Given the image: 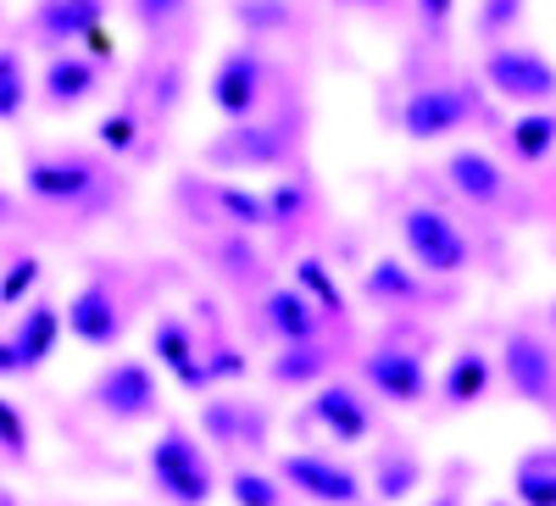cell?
I'll return each instance as SVG.
<instances>
[{"label":"cell","mask_w":556,"mask_h":506,"mask_svg":"<svg viewBox=\"0 0 556 506\" xmlns=\"http://www.w3.org/2000/svg\"><path fill=\"white\" fill-rule=\"evenodd\" d=\"M96 84H101V62L96 56H51V67H45V101L51 106H78L96 96Z\"/></svg>","instance_id":"ac0fdd59"},{"label":"cell","mask_w":556,"mask_h":506,"mask_svg":"<svg viewBox=\"0 0 556 506\" xmlns=\"http://www.w3.org/2000/svg\"><path fill=\"white\" fill-rule=\"evenodd\" d=\"M151 356L167 367L184 390H206L212 384V367L201 362V345H195L190 324H178V317H162V324L151 329Z\"/></svg>","instance_id":"5bb4252c"},{"label":"cell","mask_w":556,"mask_h":506,"mask_svg":"<svg viewBox=\"0 0 556 506\" xmlns=\"http://www.w3.org/2000/svg\"><path fill=\"white\" fill-rule=\"evenodd\" d=\"M484 390H490V356L479 345H462L445 367V384H440L445 406H479Z\"/></svg>","instance_id":"44dd1931"},{"label":"cell","mask_w":556,"mask_h":506,"mask_svg":"<svg viewBox=\"0 0 556 506\" xmlns=\"http://www.w3.org/2000/svg\"><path fill=\"white\" fill-rule=\"evenodd\" d=\"M0 506H17V501H12V490H7V484H0Z\"/></svg>","instance_id":"ab89813d"},{"label":"cell","mask_w":556,"mask_h":506,"mask_svg":"<svg viewBox=\"0 0 556 506\" xmlns=\"http://www.w3.org/2000/svg\"><path fill=\"white\" fill-rule=\"evenodd\" d=\"M295 146V134L290 123H240L235 128V140H223L212 156L217 162H245V167H267V162H285V151Z\"/></svg>","instance_id":"9a60e30c"},{"label":"cell","mask_w":556,"mask_h":506,"mask_svg":"<svg viewBox=\"0 0 556 506\" xmlns=\"http://www.w3.org/2000/svg\"><path fill=\"white\" fill-rule=\"evenodd\" d=\"M17 374H28V367H23V351L12 345V334H7L0 340V379H17Z\"/></svg>","instance_id":"d590c367"},{"label":"cell","mask_w":556,"mask_h":506,"mask_svg":"<svg viewBox=\"0 0 556 506\" xmlns=\"http://www.w3.org/2000/svg\"><path fill=\"white\" fill-rule=\"evenodd\" d=\"M513 495L523 506H556V445H534L513 468Z\"/></svg>","instance_id":"7402d4cb"},{"label":"cell","mask_w":556,"mask_h":506,"mask_svg":"<svg viewBox=\"0 0 556 506\" xmlns=\"http://www.w3.org/2000/svg\"><path fill=\"white\" fill-rule=\"evenodd\" d=\"M401 245H406L412 267L424 273V279H456V273H468V262H473V245L462 235V223L440 206H406Z\"/></svg>","instance_id":"7a4b0ae2"},{"label":"cell","mask_w":556,"mask_h":506,"mask_svg":"<svg viewBox=\"0 0 556 506\" xmlns=\"http://www.w3.org/2000/svg\"><path fill=\"white\" fill-rule=\"evenodd\" d=\"M28 62L17 45H0V123H17L28 106Z\"/></svg>","instance_id":"cb8c5ba5"},{"label":"cell","mask_w":556,"mask_h":506,"mask_svg":"<svg viewBox=\"0 0 556 506\" xmlns=\"http://www.w3.org/2000/svg\"><path fill=\"white\" fill-rule=\"evenodd\" d=\"M301 284H306V290H317V301H323V312H329V317L345 306L340 284L329 279V273H323V262H301Z\"/></svg>","instance_id":"d6a6232c"},{"label":"cell","mask_w":556,"mask_h":506,"mask_svg":"<svg viewBox=\"0 0 556 506\" xmlns=\"http://www.w3.org/2000/svg\"><path fill=\"white\" fill-rule=\"evenodd\" d=\"M12 212H17V206H12V195H7V190H0V228H7V223H12Z\"/></svg>","instance_id":"f35d334b"},{"label":"cell","mask_w":556,"mask_h":506,"mask_svg":"<svg viewBox=\"0 0 556 506\" xmlns=\"http://www.w3.org/2000/svg\"><path fill=\"white\" fill-rule=\"evenodd\" d=\"M201 429H206L217 445H262L267 418H262V412H251L245 401H212V406L201 412Z\"/></svg>","instance_id":"ffe728a7"},{"label":"cell","mask_w":556,"mask_h":506,"mask_svg":"<svg viewBox=\"0 0 556 506\" xmlns=\"http://www.w3.org/2000/svg\"><path fill=\"white\" fill-rule=\"evenodd\" d=\"M312 423L334 445H362L367 434H374V401H367L356 384H323L317 401H312Z\"/></svg>","instance_id":"7c38bea8"},{"label":"cell","mask_w":556,"mask_h":506,"mask_svg":"<svg viewBox=\"0 0 556 506\" xmlns=\"http://www.w3.org/2000/svg\"><path fill=\"white\" fill-rule=\"evenodd\" d=\"M278 479L290 484V495H306L317 506H362V479L334 463V456H317V451H295L278 463Z\"/></svg>","instance_id":"9c48e42d"},{"label":"cell","mask_w":556,"mask_h":506,"mask_svg":"<svg viewBox=\"0 0 556 506\" xmlns=\"http://www.w3.org/2000/svg\"><path fill=\"white\" fill-rule=\"evenodd\" d=\"M451 12H456V0H417V17H424L429 28H445Z\"/></svg>","instance_id":"e575fe53"},{"label":"cell","mask_w":556,"mask_h":506,"mask_svg":"<svg viewBox=\"0 0 556 506\" xmlns=\"http://www.w3.org/2000/svg\"><path fill=\"white\" fill-rule=\"evenodd\" d=\"M329 374V351H323L317 340H301V345H285V356L273 362V379H285V384H312Z\"/></svg>","instance_id":"d4e9b609"},{"label":"cell","mask_w":556,"mask_h":506,"mask_svg":"<svg viewBox=\"0 0 556 506\" xmlns=\"http://www.w3.org/2000/svg\"><path fill=\"white\" fill-rule=\"evenodd\" d=\"M28 418H23V412L7 401V395H0V451H7V456H17V463H23V456H28Z\"/></svg>","instance_id":"4dcf8cb0"},{"label":"cell","mask_w":556,"mask_h":506,"mask_svg":"<svg viewBox=\"0 0 556 506\" xmlns=\"http://www.w3.org/2000/svg\"><path fill=\"white\" fill-rule=\"evenodd\" d=\"M424 506H462V490H456V484H445V490H440L434 501H424Z\"/></svg>","instance_id":"74e56055"},{"label":"cell","mask_w":556,"mask_h":506,"mask_svg":"<svg viewBox=\"0 0 556 506\" xmlns=\"http://www.w3.org/2000/svg\"><path fill=\"white\" fill-rule=\"evenodd\" d=\"M417 290V267H401V262H379L367 273V295L374 301H406Z\"/></svg>","instance_id":"83f0119b"},{"label":"cell","mask_w":556,"mask_h":506,"mask_svg":"<svg viewBox=\"0 0 556 506\" xmlns=\"http://www.w3.org/2000/svg\"><path fill=\"white\" fill-rule=\"evenodd\" d=\"M106 7L101 0H39L34 7V34L51 45H84L89 28H101Z\"/></svg>","instance_id":"2e32d148"},{"label":"cell","mask_w":556,"mask_h":506,"mask_svg":"<svg viewBox=\"0 0 556 506\" xmlns=\"http://www.w3.org/2000/svg\"><path fill=\"white\" fill-rule=\"evenodd\" d=\"M345 7H374V0H345Z\"/></svg>","instance_id":"60d3db41"},{"label":"cell","mask_w":556,"mask_h":506,"mask_svg":"<svg viewBox=\"0 0 556 506\" xmlns=\"http://www.w3.org/2000/svg\"><path fill=\"white\" fill-rule=\"evenodd\" d=\"M34 284H39V256H17V262L7 267V279H0V306L28 301V295H34Z\"/></svg>","instance_id":"f546056e"},{"label":"cell","mask_w":556,"mask_h":506,"mask_svg":"<svg viewBox=\"0 0 556 506\" xmlns=\"http://www.w3.org/2000/svg\"><path fill=\"white\" fill-rule=\"evenodd\" d=\"M445 178H451V190L468 201V206H501L506 190H513V178H506V167L490 156V151H451L445 162Z\"/></svg>","instance_id":"4fadbf2b"},{"label":"cell","mask_w":556,"mask_h":506,"mask_svg":"<svg viewBox=\"0 0 556 506\" xmlns=\"http://www.w3.org/2000/svg\"><path fill=\"white\" fill-rule=\"evenodd\" d=\"M23 184H28V195H39V201L84 206L106 184V167L89 162V156H34L23 167Z\"/></svg>","instance_id":"30bf717a"},{"label":"cell","mask_w":556,"mask_h":506,"mask_svg":"<svg viewBox=\"0 0 556 506\" xmlns=\"http://www.w3.org/2000/svg\"><path fill=\"white\" fill-rule=\"evenodd\" d=\"M62 329H67V312H62V306H51V301H28V306H23L17 329H12V345L23 351V367H28V374L51 362Z\"/></svg>","instance_id":"e0dca14e"},{"label":"cell","mask_w":556,"mask_h":506,"mask_svg":"<svg viewBox=\"0 0 556 506\" xmlns=\"http://www.w3.org/2000/svg\"><path fill=\"white\" fill-rule=\"evenodd\" d=\"M184 12H190V0H134V17H139V28H151V34L173 28Z\"/></svg>","instance_id":"1f68e13d"},{"label":"cell","mask_w":556,"mask_h":506,"mask_svg":"<svg viewBox=\"0 0 556 506\" xmlns=\"http://www.w3.org/2000/svg\"><path fill=\"white\" fill-rule=\"evenodd\" d=\"M84 45H89V56H96V62H106V56H112V34H106V23H101V28H89Z\"/></svg>","instance_id":"8d00e7d4"},{"label":"cell","mask_w":556,"mask_h":506,"mask_svg":"<svg viewBox=\"0 0 556 506\" xmlns=\"http://www.w3.org/2000/svg\"><path fill=\"white\" fill-rule=\"evenodd\" d=\"M67 334L84 340L89 351H112L123 340V306H117L106 279L78 284V295L67 301Z\"/></svg>","instance_id":"8fae6325"},{"label":"cell","mask_w":556,"mask_h":506,"mask_svg":"<svg viewBox=\"0 0 556 506\" xmlns=\"http://www.w3.org/2000/svg\"><path fill=\"white\" fill-rule=\"evenodd\" d=\"M551 151H556V117H551V112H529V117L513 123V156L545 162Z\"/></svg>","instance_id":"484cf974"},{"label":"cell","mask_w":556,"mask_h":506,"mask_svg":"<svg viewBox=\"0 0 556 506\" xmlns=\"http://www.w3.org/2000/svg\"><path fill=\"white\" fill-rule=\"evenodd\" d=\"M484 84L513 106H545V101H556V62L540 56L534 45L501 39L484 51Z\"/></svg>","instance_id":"3957f363"},{"label":"cell","mask_w":556,"mask_h":506,"mask_svg":"<svg viewBox=\"0 0 556 506\" xmlns=\"http://www.w3.org/2000/svg\"><path fill=\"white\" fill-rule=\"evenodd\" d=\"M417 484H424V463H417L406 445H384L379 451V468H374V490L384 501H406Z\"/></svg>","instance_id":"603a6c76"},{"label":"cell","mask_w":556,"mask_h":506,"mask_svg":"<svg viewBox=\"0 0 556 506\" xmlns=\"http://www.w3.org/2000/svg\"><path fill=\"white\" fill-rule=\"evenodd\" d=\"M473 112H479L473 84H424L401 106V134L406 140H445V134L468 128Z\"/></svg>","instance_id":"277c9868"},{"label":"cell","mask_w":556,"mask_h":506,"mask_svg":"<svg viewBox=\"0 0 556 506\" xmlns=\"http://www.w3.org/2000/svg\"><path fill=\"white\" fill-rule=\"evenodd\" d=\"M101 146H106V151H128V146H134V117H128V112H117V117L101 123Z\"/></svg>","instance_id":"836d02e7"},{"label":"cell","mask_w":556,"mask_h":506,"mask_svg":"<svg viewBox=\"0 0 556 506\" xmlns=\"http://www.w3.org/2000/svg\"><path fill=\"white\" fill-rule=\"evenodd\" d=\"M217 206L235 217L240 228H262V223H273V212H267V201L262 195H245V190H235V184H217Z\"/></svg>","instance_id":"f1b7e54d"},{"label":"cell","mask_w":556,"mask_h":506,"mask_svg":"<svg viewBox=\"0 0 556 506\" xmlns=\"http://www.w3.org/2000/svg\"><path fill=\"white\" fill-rule=\"evenodd\" d=\"M151 484L173 501V506H206L217 495V473H212V456L201 451V440L190 429H162L151 456Z\"/></svg>","instance_id":"6da1fadb"},{"label":"cell","mask_w":556,"mask_h":506,"mask_svg":"<svg viewBox=\"0 0 556 506\" xmlns=\"http://www.w3.org/2000/svg\"><path fill=\"white\" fill-rule=\"evenodd\" d=\"M89 401H96V412H106L112 423H146L151 412L162 406V390H156L151 362L123 356V362L101 367V379H96V390H89Z\"/></svg>","instance_id":"8992f818"},{"label":"cell","mask_w":556,"mask_h":506,"mask_svg":"<svg viewBox=\"0 0 556 506\" xmlns=\"http://www.w3.org/2000/svg\"><path fill=\"white\" fill-rule=\"evenodd\" d=\"M262 96H267V56L256 51V45H235L217 73H212V106L223 117H256L262 112Z\"/></svg>","instance_id":"ba28073f"},{"label":"cell","mask_w":556,"mask_h":506,"mask_svg":"<svg viewBox=\"0 0 556 506\" xmlns=\"http://www.w3.org/2000/svg\"><path fill=\"white\" fill-rule=\"evenodd\" d=\"M228 495H235V506H285V501H290V484L240 468L235 479H228Z\"/></svg>","instance_id":"4316f807"},{"label":"cell","mask_w":556,"mask_h":506,"mask_svg":"<svg viewBox=\"0 0 556 506\" xmlns=\"http://www.w3.org/2000/svg\"><path fill=\"white\" fill-rule=\"evenodd\" d=\"M501 374L513 384L518 401L529 406H551L556 401V345L540 340L534 329H513L501 345Z\"/></svg>","instance_id":"52a82bcc"},{"label":"cell","mask_w":556,"mask_h":506,"mask_svg":"<svg viewBox=\"0 0 556 506\" xmlns=\"http://www.w3.org/2000/svg\"><path fill=\"white\" fill-rule=\"evenodd\" d=\"M362 384L374 390L379 401H390V406H424V395H429V362H424L417 345L379 340L374 351L362 356Z\"/></svg>","instance_id":"5b68a950"},{"label":"cell","mask_w":556,"mask_h":506,"mask_svg":"<svg viewBox=\"0 0 556 506\" xmlns=\"http://www.w3.org/2000/svg\"><path fill=\"white\" fill-rule=\"evenodd\" d=\"M262 312H267V329L285 340V345H301V340H317L323 334V317H317V306L301 290H273L262 301Z\"/></svg>","instance_id":"d6986e66"}]
</instances>
